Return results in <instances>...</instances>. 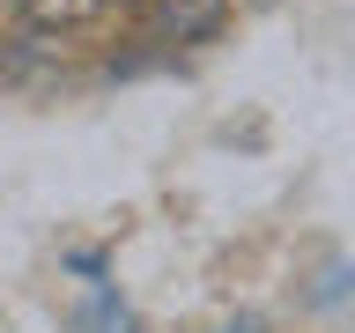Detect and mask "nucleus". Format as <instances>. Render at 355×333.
Segmentation results:
<instances>
[{
    "label": "nucleus",
    "instance_id": "nucleus-1",
    "mask_svg": "<svg viewBox=\"0 0 355 333\" xmlns=\"http://www.w3.org/2000/svg\"><path fill=\"white\" fill-rule=\"evenodd\" d=\"M230 22V0H148V30L163 44H200Z\"/></svg>",
    "mask_w": 355,
    "mask_h": 333
},
{
    "label": "nucleus",
    "instance_id": "nucleus-3",
    "mask_svg": "<svg viewBox=\"0 0 355 333\" xmlns=\"http://www.w3.org/2000/svg\"><path fill=\"white\" fill-rule=\"evenodd\" d=\"M22 22V0H0V30H15Z\"/></svg>",
    "mask_w": 355,
    "mask_h": 333
},
{
    "label": "nucleus",
    "instance_id": "nucleus-2",
    "mask_svg": "<svg viewBox=\"0 0 355 333\" xmlns=\"http://www.w3.org/2000/svg\"><path fill=\"white\" fill-rule=\"evenodd\" d=\"M111 0H22V22L30 30H82V22H96Z\"/></svg>",
    "mask_w": 355,
    "mask_h": 333
}]
</instances>
